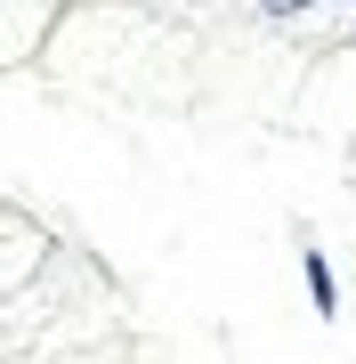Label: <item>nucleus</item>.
<instances>
[{"label":"nucleus","instance_id":"nucleus-1","mask_svg":"<svg viewBox=\"0 0 356 364\" xmlns=\"http://www.w3.org/2000/svg\"><path fill=\"white\" fill-rule=\"evenodd\" d=\"M267 16H300V9H316V0H259Z\"/></svg>","mask_w":356,"mask_h":364}]
</instances>
